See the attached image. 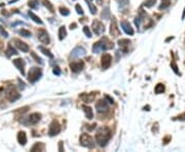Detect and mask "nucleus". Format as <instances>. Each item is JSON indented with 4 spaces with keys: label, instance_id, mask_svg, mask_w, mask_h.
Listing matches in <instances>:
<instances>
[{
    "label": "nucleus",
    "instance_id": "nucleus-29",
    "mask_svg": "<svg viewBox=\"0 0 185 152\" xmlns=\"http://www.w3.org/2000/svg\"><path fill=\"white\" fill-rule=\"evenodd\" d=\"M101 17H102V19H104V20H108L109 17H110L109 7H105V8L103 9V13H102V15H101Z\"/></svg>",
    "mask_w": 185,
    "mask_h": 152
},
{
    "label": "nucleus",
    "instance_id": "nucleus-38",
    "mask_svg": "<svg viewBox=\"0 0 185 152\" xmlns=\"http://www.w3.org/2000/svg\"><path fill=\"white\" fill-rule=\"evenodd\" d=\"M83 32H84V34L87 35L89 38H91V30H89V27H87V26L83 27Z\"/></svg>",
    "mask_w": 185,
    "mask_h": 152
},
{
    "label": "nucleus",
    "instance_id": "nucleus-41",
    "mask_svg": "<svg viewBox=\"0 0 185 152\" xmlns=\"http://www.w3.org/2000/svg\"><path fill=\"white\" fill-rule=\"evenodd\" d=\"M171 67L173 68V70H174L175 73L178 74V75H180V73H179V71H178V68H177V65L174 63V62H173V63H171Z\"/></svg>",
    "mask_w": 185,
    "mask_h": 152
},
{
    "label": "nucleus",
    "instance_id": "nucleus-25",
    "mask_svg": "<svg viewBox=\"0 0 185 152\" xmlns=\"http://www.w3.org/2000/svg\"><path fill=\"white\" fill-rule=\"evenodd\" d=\"M66 35H67V32H66L65 26H61L59 28V39L60 40H63L64 38L66 37Z\"/></svg>",
    "mask_w": 185,
    "mask_h": 152
},
{
    "label": "nucleus",
    "instance_id": "nucleus-11",
    "mask_svg": "<svg viewBox=\"0 0 185 152\" xmlns=\"http://www.w3.org/2000/svg\"><path fill=\"white\" fill-rule=\"evenodd\" d=\"M87 54V50L82 46H77L71 52V56L72 58H79V56H82Z\"/></svg>",
    "mask_w": 185,
    "mask_h": 152
},
{
    "label": "nucleus",
    "instance_id": "nucleus-32",
    "mask_svg": "<svg viewBox=\"0 0 185 152\" xmlns=\"http://www.w3.org/2000/svg\"><path fill=\"white\" fill-rule=\"evenodd\" d=\"M87 5H89V9H91V13H93V15H95V13H97V7L95 6V5L93 4L91 1H89V0H87Z\"/></svg>",
    "mask_w": 185,
    "mask_h": 152
},
{
    "label": "nucleus",
    "instance_id": "nucleus-12",
    "mask_svg": "<svg viewBox=\"0 0 185 152\" xmlns=\"http://www.w3.org/2000/svg\"><path fill=\"white\" fill-rule=\"evenodd\" d=\"M111 63H112V56L109 54H105L104 56H102V61H101L102 67L104 68V69H108L111 66Z\"/></svg>",
    "mask_w": 185,
    "mask_h": 152
},
{
    "label": "nucleus",
    "instance_id": "nucleus-1",
    "mask_svg": "<svg viewBox=\"0 0 185 152\" xmlns=\"http://www.w3.org/2000/svg\"><path fill=\"white\" fill-rule=\"evenodd\" d=\"M111 138V132L110 130L107 128H98L96 134V142L98 143V145H100L101 147H104L108 141Z\"/></svg>",
    "mask_w": 185,
    "mask_h": 152
},
{
    "label": "nucleus",
    "instance_id": "nucleus-3",
    "mask_svg": "<svg viewBox=\"0 0 185 152\" xmlns=\"http://www.w3.org/2000/svg\"><path fill=\"white\" fill-rule=\"evenodd\" d=\"M42 76V71L40 68L37 67H33L29 70L28 73V80L30 81L31 83H34L36 81H38Z\"/></svg>",
    "mask_w": 185,
    "mask_h": 152
},
{
    "label": "nucleus",
    "instance_id": "nucleus-2",
    "mask_svg": "<svg viewBox=\"0 0 185 152\" xmlns=\"http://www.w3.org/2000/svg\"><path fill=\"white\" fill-rule=\"evenodd\" d=\"M113 46L114 45L112 42L109 41L107 38H103L100 41L94 43V45H93V52H94V54H98L101 50H111V48H113Z\"/></svg>",
    "mask_w": 185,
    "mask_h": 152
},
{
    "label": "nucleus",
    "instance_id": "nucleus-45",
    "mask_svg": "<svg viewBox=\"0 0 185 152\" xmlns=\"http://www.w3.org/2000/svg\"><path fill=\"white\" fill-rule=\"evenodd\" d=\"M59 144H60V147H59V150H60V151H63V150H64V149H63V147H62V144H63V142H60V143H59Z\"/></svg>",
    "mask_w": 185,
    "mask_h": 152
},
{
    "label": "nucleus",
    "instance_id": "nucleus-22",
    "mask_svg": "<svg viewBox=\"0 0 185 152\" xmlns=\"http://www.w3.org/2000/svg\"><path fill=\"white\" fill-rule=\"evenodd\" d=\"M17 50H15V47H13V45H11L10 43L8 44V47H7V50L6 52H5V54H6L7 58H10L11 56H13V54H17Z\"/></svg>",
    "mask_w": 185,
    "mask_h": 152
},
{
    "label": "nucleus",
    "instance_id": "nucleus-34",
    "mask_svg": "<svg viewBox=\"0 0 185 152\" xmlns=\"http://www.w3.org/2000/svg\"><path fill=\"white\" fill-rule=\"evenodd\" d=\"M31 56H32L33 59H34L35 61L37 62V63H39V64H42V63H43V62H42V59H41V58H39V56H37V54H35L34 52H31Z\"/></svg>",
    "mask_w": 185,
    "mask_h": 152
},
{
    "label": "nucleus",
    "instance_id": "nucleus-10",
    "mask_svg": "<svg viewBox=\"0 0 185 152\" xmlns=\"http://www.w3.org/2000/svg\"><path fill=\"white\" fill-rule=\"evenodd\" d=\"M13 43H15V46L17 48V50H20L21 52H29V46L27 43L23 42L22 40L20 39H13Z\"/></svg>",
    "mask_w": 185,
    "mask_h": 152
},
{
    "label": "nucleus",
    "instance_id": "nucleus-47",
    "mask_svg": "<svg viewBox=\"0 0 185 152\" xmlns=\"http://www.w3.org/2000/svg\"><path fill=\"white\" fill-rule=\"evenodd\" d=\"M185 17V8H184V11H183V15H182V20H184Z\"/></svg>",
    "mask_w": 185,
    "mask_h": 152
},
{
    "label": "nucleus",
    "instance_id": "nucleus-44",
    "mask_svg": "<svg viewBox=\"0 0 185 152\" xmlns=\"http://www.w3.org/2000/svg\"><path fill=\"white\" fill-rule=\"evenodd\" d=\"M178 119L179 120H185V112L183 113V114H181V115L178 116Z\"/></svg>",
    "mask_w": 185,
    "mask_h": 152
},
{
    "label": "nucleus",
    "instance_id": "nucleus-15",
    "mask_svg": "<svg viewBox=\"0 0 185 152\" xmlns=\"http://www.w3.org/2000/svg\"><path fill=\"white\" fill-rule=\"evenodd\" d=\"M13 65L19 69V71L21 72V74L25 75V62L22 59H15L13 60Z\"/></svg>",
    "mask_w": 185,
    "mask_h": 152
},
{
    "label": "nucleus",
    "instance_id": "nucleus-39",
    "mask_svg": "<svg viewBox=\"0 0 185 152\" xmlns=\"http://www.w3.org/2000/svg\"><path fill=\"white\" fill-rule=\"evenodd\" d=\"M37 0H31L30 2H29V6L31 7V8H36L37 7Z\"/></svg>",
    "mask_w": 185,
    "mask_h": 152
},
{
    "label": "nucleus",
    "instance_id": "nucleus-9",
    "mask_svg": "<svg viewBox=\"0 0 185 152\" xmlns=\"http://www.w3.org/2000/svg\"><path fill=\"white\" fill-rule=\"evenodd\" d=\"M83 67H84V63H83L82 61L72 62V63L70 64V69H71V71L74 72V73H78V72H80L81 70L83 69Z\"/></svg>",
    "mask_w": 185,
    "mask_h": 152
},
{
    "label": "nucleus",
    "instance_id": "nucleus-20",
    "mask_svg": "<svg viewBox=\"0 0 185 152\" xmlns=\"http://www.w3.org/2000/svg\"><path fill=\"white\" fill-rule=\"evenodd\" d=\"M17 142L21 144V145H25L27 143V136L25 132H19L17 134Z\"/></svg>",
    "mask_w": 185,
    "mask_h": 152
},
{
    "label": "nucleus",
    "instance_id": "nucleus-14",
    "mask_svg": "<svg viewBox=\"0 0 185 152\" xmlns=\"http://www.w3.org/2000/svg\"><path fill=\"white\" fill-rule=\"evenodd\" d=\"M110 34L111 36L113 37H117L119 36L120 32H119V29L117 28V24H116V20L113 17V20L111 22V26H110Z\"/></svg>",
    "mask_w": 185,
    "mask_h": 152
},
{
    "label": "nucleus",
    "instance_id": "nucleus-43",
    "mask_svg": "<svg viewBox=\"0 0 185 152\" xmlns=\"http://www.w3.org/2000/svg\"><path fill=\"white\" fill-rule=\"evenodd\" d=\"M105 99H106V100H107V101H108V102H109V103H110V104H113V103H114L113 99L111 98V97L107 96V95H106V96H105Z\"/></svg>",
    "mask_w": 185,
    "mask_h": 152
},
{
    "label": "nucleus",
    "instance_id": "nucleus-46",
    "mask_svg": "<svg viewBox=\"0 0 185 152\" xmlns=\"http://www.w3.org/2000/svg\"><path fill=\"white\" fill-rule=\"evenodd\" d=\"M70 27H71V29H75V27H76V24H71V25H70Z\"/></svg>",
    "mask_w": 185,
    "mask_h": 152
},
{
    "label": "nucleus",
    "instance_id": "nucleus-7",
    "mask_svg": "<svg viewBox=\"0 0 185 152\" xmlns=\"http://www.w3.org/2000/svg\"><path fill=\"white\" fill-rule=\"evenodd\" d=\"M91 28H93V31L96 35L100 36L104 33L105 31V26L100 22V21H94L93 22V25H91Z\"/></svg>",
    "mask_w": 185,
    "mask_h": 152
},
{
    "label": "nucleus",
    "instance_id": "nucleus-5",
    "mask_svg": "<svg viewBox=\"0 0 185 152\" xmlns=\"http://www.w3.org/2000/svg\"><path fill=\"white\" fill-rule=\"evenodd\" d=\"M5 96H6L7 100L10 101V102H15L17 99L21 98V95L15 91V89L13 85H9V86L7 87L6 91H5Z\"/></svg>",
    "mask_w": 185,
    "mask_h": 152
},
{
    "label": "nucleus",
    "instance_id": "nucleus-23",
    "mask_svg": "<svg viewBox=\"0 0 185 152\" xmlns=\"http://www.w3.org/2000/svg\"><path fill=\"white\" fill-rule=\"evenodd\" d=\"M44 146L43 143H36L32 148H31V151H44Z\"/></svg>",
    "mask_w": 185,
    "mask_h": 152
},
{
    "label": "nucleus",
    "instance_id": "nucleus-19",
    "mask_svg": "<svg viewBox=\"0 0 185 152\" xmlns=\"http://www.w3.org/2000/svg\"><path fill=\"white\" fill-rule=\"evenodd\" d=\"M40 118H41V114L40 113H32L30 116H29V122L31 124H36L39 122Z\"/></svg>",
    "mask_w": 185,
    "mask_h": 152
},
{
    "label": "nucleus",
    "instance_id": "nucleus-33",
    "mask_svg": "<svg viewBox=\"0 0 185 152\" xmlns=\"http://www.w3.org/2000/svg\"><path fill=\"white\" fill-rule=\"evenodd\" d=\"M19 33H20L22 36H24V37H30L31 35V32L30 31H28V30H26V29H21L20 31H19Z\"/></svg>",
    "mask_w": 185,
    "mask_h": 152
},
{
    "label": "nucleus",
    "instance_id": "nucleus-31",
    "mask_svg": "<svg viewBox=\"0 0 185 152\" xmlns=\"http://www.w3.org/2000/svg\"><path fill=\"white\" fill-rule=\"evenodd\" d=\"M43 4H44V6H45L46 8L50 11V13H54V6H52V4L48 1V0H43Z\"/></svg>",
    "mask_w": 185,
    "mask_h": 152
},
{
    "label": "nucleus",
    "instance_id": "nucleus-4",
    "mask_svg": "<svg viewBox=\"0 0 185 152\" xmlns=\"http://www.w3.org/2000/svg\"><path fill=\"white\" fill-rule=\"evenodd\" d=\"M79 143L83 146V147H87V148H94L95 147V142L93 140V138L91 137L89 135L87 134H82L79 138Z\"/></svg>",
    "mask_w": 185,
    "mask_h": 152
},
{
    "label": "nucleus",
    "instance_id": "nucleus-24",
    "mask_svg": "<svg viewBox=\"0 0 185 152\" xmlns=\"http://www.w3.org/2000/svg\"><path fill=\"white\" fill-rule=\"evenodd\" d=\"M29 15H30L31 20H33L35 23H37V24H40V25L43 24V23H42V21H41V19H40L39 17H37L34 13H32V11H29Z\"/></svg>",
    "mask_w": 185,
    "mask_h": 152
},
{
    "label": "nucleus",
    "instance_id": "nucleus-37",
    "mask_svg": "<svg viewBox=\"0 0 185 152\" xmlns=\"http://www.w3.org/2000/svg\"><path fill=\"white\" fill-rule=\"evenodd\" d=\"M0 35L2 37H4V38H7V37H8V33L6 32V30H5L1 25H0Z\"/></svg>",
    "mask_w": 185,
    "mask_h": 152
},
{
    "label": "nucleus",
    "instance_id": "nucleus-18",
    "mask_svg": "<svg viewBox=\"0 0 185 152\" xmlns=\"http://www.w3.org/2000/svg\"><path fill=\"white\" fill-rule=\"evenodd\" d=\"M130 44H131V41L128 39H120L118 40V45H119V47L121 48V50L124 52H128V46H130Z\"/></svg>",
    "mask_w": 185,
    "mask_h": 152
},
{
    "label": "nucleus",
    "instance_id": "nucleus-21",
    "mask_svg": "<svg viewBox=\"0 0 185 152\" xmlns=\"http://www.w3.org/2000/svg\"><path fill=\"white\" fill-rule=\"evenodd\" d=\"M81 108H82L83 111H84L85 116H87V119H91V118H93V116H94V113H93V110H91V107L85 106V105H82V107H81Z\"/></svg>",
    "mask_w": 185,
    "mask_h": 152
},
{
    "label": "nucleus",
    "instance_id": "nucleus-26",
    "mask_svg": "<svg viewBox=\"0 0 185 152\" xmlns=\"http://www.w3.org/2000/svg\"><path fill=\"white\" fill-rule=\"evenodd\" d=\"M154 91H155V93H157V95L163 93V91H165V85H163V83H158V84H156L155 85Z\"/></svg>",
    "mask_w": 185,
    "mask_h": 152
},
{
    "label": "nucleus",
    "instance_id": "nucleus-17",
    "mask_svg": "<svg viewBox=\"0 0 185 152\" xmlns=\"http://www.w3.org/2000/svg\"><path fill=\"white\" fill-rule=\"evenodd\" d=\"M80 98L83 102L85 103H91L96 98V93H82L80 95Z\"/></svg>",
    "mask_w": 185,
    "mask_h": 152
},
{
    "label": "nucleus",
    "instance_id": "nucleus-42",
    "mask_svg": "<svg viewBox=\"0 0 185 152\" xmlns=\"http://www.w3.org/2000/svg\"><path fill=\"white\" fill-rule=\"evenodd\" d=\"M52 72H54V74H56V75H60V74H61V70H60L59 67H54Z\"/></svg>",
    "mask_w": 185,
    "mask_h": 152
},
{
    "label": "nucleus",
    "instance_id": "nucleus-27",
    "mask_svg": "<svg viewBox=\"0 0 185 152\" xmlns=\"http://www.w3.org/2000/svg\"><path fill=\"white\" fill-rule=\"evenodd\" d=\"M170 5H171V0H161V5H159L158 8L161 10V9L168 8Z\"/></svg>",
    "mask_w": 185,
    "mask_h": 152
},
{
    "label": "nucleus",
    "instance_id": "nucleus-28",
    "mask_svg": "<svg viewBox=\"0 0 185 152\" xmlns=\"http://www.w3.org/2000/svg\"><path fill=\"white\" fill-rule=\"evenodd\" d=\"M117 2H118V5H119V8L124 9L128 6V4H130V0H117Z\"/></svg>",
    "mask_w": 185,
    "mask_h": 152
},
{
    "label": "nucleus",
    "instance_id": "nucleus-16",
    "mask_svg": "<svg viewBox=\"0 0 185 152\" xmlns=\"http://www.w3.org/2000/svg\"><path fill=\"white\" fill-rule=\"evenodd\" d=\"M120 25H121L122 30L126 32V34H128V35H133L134 34V29L132 28L131 24H130L128 22H126V21H122Z\"/></svg>",
    "mask_w": 185,
    "mask_h": 152
},
{
    "label": "nucleus",
    "instance_id": "nucleus-13",
    "mask_svg": "<svg viewBox=\"0 0 185 152\" xmlns=\"http://www.w3.org/2000/svg\"><path fill=\"white\" fill-rule=\"evenodd\" d=\"M96 109L99 113H104L108 110V105H107L105 100H100L97 102L96 104Z\"/></svg>",
    "mask_w": 185,
    "mask_h": 152
},
{
    "label": "nucleus",
    "instance_id": "nucleus-30",
    "mask_svg": "<svg viewBox=\"0 0 185 152\" xmlns=\"http://www.w3.org/2000/svg\"><path fill=\"white\" fill-rule=\"evenodd\" d=\"M38 48H39V50H41V52H43V54H45V56H47L48 58H50V59H52V58H54V54H52V52H50L48 50H46L45 47H43V46H39Z\"/></svg>",
    "mask_w": 185,
    "mask_h": 152
},
{
    "label": "nucleus",
    "instance_id": "nucleus-6",
    "mask_svg": "<svg viewBox=\"0 0 185 152\" xmlns=\"http://www.w3.org/2000/svg\"><path fill=\"white\" fill-rule=\"evenodd\" d=\"M60 132H61V126H60L59 122L57 120H52V123L50 124V128H48V135L52 137V136L58 135Z\"/></svg>",
    "mask_w": 185,
    "mask_h": 152
},
{
    "label": "nucleus",
    "instance_id": "nucleus-36",
    "mask_svg": "<svg viewBox=\"0 0 185 152\" xmlns=\"http://www.w3.org/2000/svg\"><path fill=\"white\" fill-rule=\"evenodd\" d=\"M155 2H156V0H146L145 2H144V6L151 7L155 4Z\"/></svg>",
    "mask_w": 185,
    "mask_h": 152
},
{
    "label": "nucleus",
    "instance_id": "nucleus-8",
    "mask_svg": "<svg viewBox=\"0 0 185 152\" xmlns=\"http://www.w3.org/2000/svg\"><path fill=\"white\" fill-rule=\"evenodd\" d=\"M37 34H38V39H39V41L41 42V43H43V44L50 43V36H48V33L46 32L44 29L38 30Z\"/></svg>",
    "mask_w": 185,
    "mask_h": 152
},
{
    "label": "nucleus",
    "instance_id": "nucleus-40",
    "mask_svg": "<svg viewBox=\"0 0 185 152\" xmlns=\"http://www.w3.org/2000/svg\"><path fill=\"white\" fill-rule=\"evenodd\" d=\"M75 8H76V11H77V13H78V15H83V9H82V7H81L80 5L77 4L76 6H75Z\"/></svg>",
    "mask_w": 185,
    "mask_h": 152
},
{
    "label": "nucleus",
    "instance_id": "nucleus-35",
    "mask_svg": "<svg viewBox=\"0 0 185 152\" xmlns=\"http://www.w3.org/2000/svg\"><path fill=\"white\" fill-rule=\"evenodd\" d=\"M60 13H61V15H64V17H67V15H70L69 9L66 8V7H60Z\"/></svg>",
    "mask_w": 185,
    "mask_h": 152
}]
</instances>
